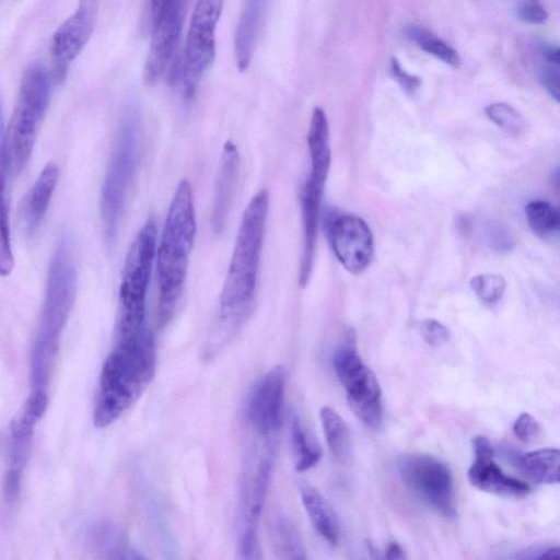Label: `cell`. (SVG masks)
<instances>
[{
	"label": "cell",
	"mask_w": 560,
	"mask_h": 560,
	"mask_svg": "<svg viewBox=\"0 0 560 560\" xmlns=\"http://www.w3.org/2000/svg\"><path fill=\"white\" fill-rule=\"evenodd\" d=\"M535 72L538 81L549 95L559 102L560 95V71L559 63L548 61L538 55L535 65Z\"/></svg>",
	"instance_id": "f546056e"
},
{
	"label": "cell",
	"mask_w": 560,
	"mask_h": 560,
	"mask_svg": "<svg viewBox=\"0 0 560 560\" xmlns=\"http://www.w3.org/2000/svg\"><path fill=\"white\" fill-rule=\"evenodd\" d=\"M7 174H0V276H9L14 268L11 244L9 203L7 197Z\"/></svg>",
	"instance_id": "4316f807"
},
{
	"label": "cell",
	"mask_w": 560,
	"mask_h": 560,
	"mask_svg": "<svg viewBox=\"0 0 560 560\" xmlns=\"http://www.w3.org/2000/svg\"><path fill=\"white\" fill-rule=\"evenodd\" d=\"M290 438L295 455V469L305 471L314 467L320 459L322 451L310 440L300 417L295 413L290 419Z\"/></svg>",
	"instance_id": "484cf974"
},
{
	"label": "cell",
	"mask_w": 560,
	"mask_h": 560,
	"mask_svg": "<svg viewBox=\"0 0 560 560\" xmlns=\"http://www.w3.org/2000/svg\"><path fill=\"white\" fill-rule=\"evenodd\" d=\"M419 329L424 341L433 347H440L446 343L451 335L447 327L435 319L421 322Z\"/></svg>",
	"instance_id": "1f68e13d"
},
{
	"label": "cell",
	"mask_w": 560,
	"mask_h": 560,
	"mask_svg": "<svg viewBox=\"0 0 560 560\" xmlns=\"http://www.w3.org/2000/svg\"><path fill=\"white\" fill-rule=\"evenodd\" d=\"M196 235L194 195L188 179H182L174 192L155 249L159 284L158 325L173 317L187 276L189 255Z\"/></svg>",
	"instance_id": "3957f363"
},
{
	"label": "cell",
	"mask_w": 560,
	"mask_h": 560,
	"mask_svg": "<svg viewBox=\"0 0 560 560\" xmlns=\"http://www.w3.org/2000/svg\"><path fill=\"white\" fill-rule=\"evenodd\" d=\"M516 12L522 21L530 24H542L548 19L546 10L533 0L521 3Z\"/></svg>",
	"instance_id": "836d02e7"
},
{
	"label": "cell",
	"mask_w": 560,
	"mask_h": 560,
	"mask_svg": "<svg viewBox=\"0 0 560 560\" xmlns=\"http://www.w3.org/2000/svg\"><path fill=\"white\" fill-rule=\"evenodd\" d=\"M285 373L275 366L253 387L246 415L254 430L262 436L275 433L282 422Z\"/></svg>",
	"instance_id": "4fadbf2b"
},
{
	"label": "cell",
	"mask_w": 560,
	"mask_h": 560,
	"mask_svg": "<svg viewBox=\"0 0 560 560\" xmlns=\"http://www.w3.org/2000/svg\"><path fill=\"white\" fill-rule=\"evenodd\" d=\"M266 5L267 0H246L243 7L234 35V57L240 72H245L252 62Z\"/></svg>",
	"instance_id": "ac0fdd59"
},
{
	"label": "cell",
	"mask_w": 560,
	"mask_h": 560,
	"mask_svg": "<svg viewBox=\"0 0 560 560\" xmlns=\"http://www.w3.org/2000/svg\"><path fill=\"white\" fill-rule=\"evenodd\" d=\"M385 557L389 560H393V559H405L406 556H405V552L402 550V548L400 547V545H398L397 542H390L386 549V555Z\"/></svg>",
	"instance_id": "8d00e7d4"
},
{
	"label": "cell",
	"mask_w": 560,
	"mask_h": 560,
	"mask_svg": "<svg viewBox=\"0 0 560 560\" xmlns=\"http://www.w3.org/2000/svg\"><path fill=\"white\" fill-rule=\"evenodd\" d=\"M183 0H175L152 20V36L143 68V80L154 84L170 65L182 27Z\"/></svg>",
	"instance_id": "5bb4252c"
},
{
	"label": "cell",
	"mask_w": 560,
	"mask_h": 560,
	"mask_svg": "<svg viewBox=\"0 0 560 560\" xmlns=\"http://www.w3.org/2000/svg\"><path fill=\"white\" fill-rule=\"evenodd\" d=\"M155 365V342L149 330L142 328L118 341L102 369L94 409L96 427L110 425L139 399L154 376Z\"/></svg>",
	"instance_id": "7a4b0ae2"
},
{
	"label": "cell",
	"mask_w": 560,
	"mask_h": 560,
	"mask_svg": "<svg viewBox=\"0 0 560 560\" xmlns=\"http://www.w3.org/2000/svg\"><path fill=\"white\" fill-rule=\"evenodd\" d=\"M240 172V154L231 140L223 145L213 197L211 226L221 233L225 226L235 195Z\"/></svg>",
	"instance_id": "e0dca14e"
},
{
	"label": "cell",
	"mask_w": 560,
	"mask_h": 560,
	"mask_svg": "<svg viewBox=\"0 0 560 560\" xmlns=\"http://www.w3.org/2000/svg\"><path fill=\"white\" fill-rule=\"evenodd\" d=\"M516 467L536 483L559 482L560 453L558 448H539L526 454H510Z\"/></svg>",
	"instance_id": "44dd1931"
},
{
	"label": "cell",
	"mask_w": 560,
	"mask_h": 560,
	"mask_svg": "<svg viewBox=\"0 0 560 560\" xmlns=\"http://www.w3.org/2000/svg\"><path fill=\"white\" fill-rule=\"evenodd\" d=\"M272 550L280 559L306 558L303 541L294 525L283 515L272 517L269 526Z\"/></svg>",
	"instance_id": "603a6c76"
},
{
	"label": "cell",
	"mask_w": 560,
	"mask_h": 560,
	"mask_svg": "<svg viewBox=\"0 0 560 560\" xmlns=\"http://www.w3.org/2000/svg\"><path fill=\"white\" fill-rule=\"evenodd\" d=\"M470 287L480 301L488 305L498 303L504 292L505 281L497 273H482L470 280Z\"/></svg>",
	"instance_id": "f1b7e54d"
},
{
	"label": "cell",
	"mask_w": 560,
	"mask_h": 560,
	"mask_svg": "<svg viewBox=\"0 0 560 560\" xmlns=\"http://www.w3.org/2000/svg\"><path fill=\"white\" fill-rule=\"evenodd\" d=\"M272 462L264 457L245 486L242 497V525L240 534V553L242 558H255L257 547V527L271 478Z\"/></svg>",
	"instance_id": "9a60e30c"
},
{
	"label": "cell",
	"mask_w": 560,
	"mask_h": 560,
	"mask_svg": "<svg viewBox=\"0 0 560 560\" xmlns=\"http://www.w3.org/2000/svg\"><path fill=\"white\" fill-rule=\"evenodd\" d=\"M397 469L402 483L423 503L446 518L457 516L452 471L443 460L428 454H404Z\"/></svg>",
	"instance_id": "30bf717a"
},
{
	"label": "cell",
	"mask_w": 560,
	"mask_h": 560,
	"mask_svg": "<svg viewBox=\"0 0 560 560\" xmlns=\"http://www.w3.org/2000/svg\"><path fill=\"white\" fill-rule=\"evenodd\" d=\"M140 120L135 109L122 117L107 163L100 199V213L107 242L117 235L129 187L139 160Z\"/></svg>",
	"instance_id": "5b68a950"
},
{
	"label": "cell",
	"mask_w": 560,
	"mask_h": 560,
	"mask_svg": "<svg viewBox=\"0 0 560 560\" xmlns=\"http://www.w3.org/2000/svg\"><path fill=\"white\" fill-rule=\"evenodd\" d=\"M405 34L409 39L416 42L425 52L434 56L444 63L453 68L460 66L462 59L457 50L427 28L418 25H409L406 27Z\"/></svg>",
	"instance_id": "d4e9b609"
},
{
	"label": "cell",
	"mask_w": 560,
	"mask_h": 560,
	"mask_svg": "<svg viewBox=\"0 0 560 560\" xmlns=\"http://www.w3.org/2000/svg\"><path fill=\"white\" fill-rule=\"evenodd\" d=\"M559 557V547L557 546H535L526 548L514 558L517 559H557Z\"/></svg>",
	"instance_id": "e575fe53"
},
{
	"label": "cell",
	"mask_w": 560,
	"mask_h": 560,
	"mask_svg": "<svg viewBox=\"0 0 560 560\" xmlns=\"http://www.w3.org/2000/svg\"><path fill=\"white\" fill-rule=\"evenodd\" d=\"M77 267L70 238L62 237L51 255L40 313L38 342L54 347L62 329L77 292Z\"/></svg>",
	"instance_id": "52a82bcc"
},
{
	"label": "cell",
	"mask_w": 560,
	"mask_h": 560,
	"mask_svg": "<svg viewBox=\"0 0 560 560\" xmlns=\"http://www.w3.org/2000/svg\"><path fill=\"white\" fill-rule=\"evenodd\" d=\"M332 364L347 392L350 408L368 427L378 429L383 420L381 387L359 355L353 334H349L346 343L335 352Z\"/></svg>",
	"instance_id": "ba28073f"
},
{
	"label": "cell",
	"mask_w": 560,
	"mask_h": 560,
	"mask_svg": "<svg viewBox=\"0 0 560 560\" xmlns=\"http://www.w3.org/2000/svg\"><path fill=\"white\" fill-rule=\"evenodd\" d=\"M515 436L525 443H534L541 436L542 430L538 421L527 412L521 413L513 423Z\"/></svg>",
	"instance_id": "4dcf8cb0"
},
{
	"label": "cell",
	"mask_w": 560,
	"mask_h": 560,
	"mask_svg": "<svg viewBox=\"0 0 560 560\" xmlns=\"http://www.w3.org/2000/svg\"><path fill=\"white\" fill-rule=\"evenodd\" d=\"M175 0H151V20H154L158 15H160Z\"/></svg>",
	"instance_id": "d590c367"
},
{
	"label": "cell",
	"mask_w": 560,
	"mask_h": 560,
	"mask_svg": "<svg viewBox=\"0 0 560 560\" xmlns=\"http://www.w3.org/2000/svg\"><path fill=\"white\" fill-rule=\"evenodd\" d=\"M319 417L326 443L331 454L340 463H349L352 456V445L347 423L330 407H323Z\"/></svg>",
	"instance_id": "7402d4cb"
},
{
	"label": "cell",
	"mask_w": 560,
	"mask_h": 560,
	"mask_svg": "<svg viewBox=\"0 0 560 560\" xmlns=\"http://www.w3.org/2000/svg\"><path fill=\"white\" fill-rule=\"evenodd\" d=\"M468 479L479 490L498 495L524 497L530 491L527 483L505 475L494 463L493 455L475 456Z\"/></svg>",
	"instance_id": "d6986e66"
},
{
	"label": "cell",
	"mask_w": 560,
	"mask_h": 560,
	"mask_svg": "<svg viewBox=\"0 0 560 560\" xmlns=\"http://www.w3.org/2000/svg\"><path fill=\"white\" fill-rule=\"evenodd\" d=\"M525 215L532 231L544 240L556 236L560 228V213L548 201L533 200L525 207Z\"/></svg>",
	"instance_id": "cb8c5ba5"
},
{
	"label": "cell",
	"mask_w": 560,
	"mask_h": 560,
	"mask_svg": "<svg viewBox=\"0 0 560 560\" xmlns=\"http://www.w3.org/2000/svg\"><path fill=\"white\" fill-rule=\"evenodd\" d=\"M533 1H536V0H533Z\"/></svg>",
	"instance_id": "74e56055"
},
{
	"label": "cell",
	"mask_w": 560,
	"mask_h": 560,
	"mask_svg": "<svg viewBox=\"0 0 560 560\" xmlns=\"http://www.w3.org/2000/svg\"><path fill=\"white\" fill-rule=\"evenodd\" d=\"M158 224L154 218L145 221L127 253L119 288L117 335L125 339L143 327L145 295L156 249Z\"/></svg>",
	"instance_id": "8992f818"
},
{
	"label": "cell",
	"mask_w": 560,
	"mask_h": 560,
	"mask_svg": "<svg viewBox=\"0 0 560 560\" xmlns=\"http://www.w3.org/2000/svg\"><path fill=\"white\" fill-rule=\"evenodd\" d=\"M52 75L39 63L25 69L16 104L5 130L10 175H18L27 165L40 125L50 103Z\"/></svg>",
	"instance_id": "277c9868"
},
{
	"label": "cell",
	"mask_w": 560,
	"mask_h": 560,
	"mask_svg": "<svg viewBox=\"0 0 560 560\" xmlns=\"http://www.w3.org/2000/svg\"><path fill=\"white\" fill-rule=\"evenodd\" d=\"M58 166L52 162L46 164L23 197L18 209V221L25 236H33L39 229L58 184Z\"/></svg>",
	"instance_id": "2e32d148"
},
{
	"label": "cell",
	"mask_w": 560,
	"mask_h": 560,
	"mask_svg": "<svg viewBox=\"0 0 560 560\" xmlns=\"http://www.w3.org/2000/svg\"><path fill=\"white\" fill-rule=\"evenodd\" d=\"M268 208L269 192L261 189L243 213L220 296L218 320L206 346L212 353L220 352L230 342L250 314Z\"/></svg>",
	"instance_id": "6da1fadb"
},
{
	"label": "cell",
	"mask_w": 560,
	"mask_h": 560,
	"mask_svg": "<svg viewBox=\"0 0 560 560\" xmlns=\"http://www.w3.org/2000/svg\"><path fill=\"white\" fill-rule=\"evenodd\" d=\"M302 504L314 529L331 546L340 538V527L336 513L322 493L308 483L300 487Z\"/></svg>",
	"instance_id": "ffe728a7"
},
{
	"label": "cell",
	"mask_w": 560,
	"mask_h": 560,
	"mask_svg": "<svg viewBox=\"0 0 560 560\" xmlns=\"http://www.w3.org/2000/svg\"><path fill=\"white\" fill-rule=\"evenodd\" d=\"M487 117L512 136L524 130V120L520 113L505 103H492L485 108Z\"/></svg>",
	"instance_id": "83f0119b"
},
{
	"label": "cell",
	"mask_w": 560,
	"mask_h": 560,
	"mask_svg": "<svg viewBox=\"0 0 560 560\" xmlns=\"http://www.w3.org/2000/svg\"><path fill=\"white\" fill-rule=\"evenodd\" d=\"M100 0H79L75 11L57 28L50 43L55 74L60 80L68 66L90 40L97 21Z\"/></svg>",
	"instance_id": "7c38bea8"
},
{
	"label": "cell",
	"mask_w": 560,
	"mask_h": 560,
	"mask_svg": "<svg viewBox=\"0 0 560 560\" xmlns=\"http://www.w3.org/2000/svg\"><path fill=\"white\" fill-rule=\"evenodd\" d=\"M389 71L394 80L409 95H413L421 85V78L404 70L395 57L390 60Z\"/></svg>",
	"instance_id": "d6a6232c"
},
{
	"label": "cell",
	"mask_w": 560,
	"mask_h": 560,
	"mask_svg": "<svg viewBox=\"0 0 560 560\" xmlns=\"http://www.w3.org/2000/svg\"><path fill=\"white\" fill-rule=\"evenodd\" d=\"M326 234L335 256L348 271L360 273L369 267L374 244L364 220L353 214L330 215Z\"/></svg>",
	"instance_id": "8fae6325"
},
{
	"label": "cell",
	"mask_w": 560,
	"mask_h": 560,
	"mask_svg": "<svg viewBox=\"0 0 560 560\" xmlns=\"http://www.w3.org/2000/svg\"><path fill=\"white\" fill-rule=\"evenodd\" d=\"M223 0H196L184 46L180 77L186 100L195 96L199 82L215 58V27Z\"/></svg>",
	"instance_id": "9c48e42d"
}]
</instances>
